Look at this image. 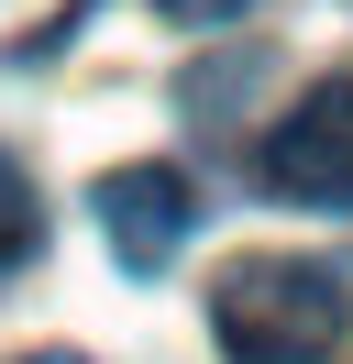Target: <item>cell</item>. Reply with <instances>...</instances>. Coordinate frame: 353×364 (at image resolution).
<instances>
[{
    "instance_id": "cell-1",
    "label": "cell",
    "mask_w": 353,
    "mask_h": 364,
    "mask_svg": "<svg viewBox=\"0 0 353 364\" xmlns=\"http://www.w3.org/2000/svg\"><path fill=\"white\" fill-rule=\"evenodd\" d=\"M210 331L232 364H320L342 342V276L309 254H232L210 287Z\"/></svg>"
},
{
    "instance_id": "cell-5",
    "label": "cell",
    "mask_w": 353,
    "mask_h": 364,
    "mask_svg": "<svg viewBox=\"0 0 353 364\" xmlns=\"http://www.w3.org/2000/svg\"><path fill=\"white\" fill-rule=\"evenodd\" d=\"M166 23H232V11H254V0H154Z\"/></svg>"
},
{
    "instance_id": "cell-4",
    "label": "cell",
    "mask_w": 353,
    "mask_h": 364,
    "mask_svg": "<svg viewBox=\"0 0 353 364\" xmlns=\"http://www.w3.org/2000/svg\"><path fill=\"white\" fill-rule=\"evenodd\" d=\"M44 254V199L22 177V155H0V265H33Z\"/></svg>"
},
{
    "instance_id": "cell-3",
    "label": "cell",
    "mask_w": 353,
    "mask_h": 364,
    "mask_svg": "<svg viewBox=\"0 0 353 364\" xmlns=\"http://www.w3.org/2000/svg\"><path fill=\"white\" fill-rule=\"evenodd\" d=\"M100 232H110V254H122L132 276H166L176 243L199 232V188L176 177V166H110L100 177Z\"/></svg>"
},
{
    "instance_id": "cell-2",
    "label": "cell",
    "mask_w": 353,
    "mask_h": 364,
    "mask_svg": "<svg viewBox=\"0 0 353 364\" xmlns=\"http://www.w3.org/2000/svg\"><path fill=\"white\" fill-rule=\"evenodd\" d=\"M254 177H265V199H287V210H353V67L320 77V89L265 133Z\"/></svg>"
},
{
    "instance_id": "cell-6",
    "label": "cell",
    "mask_w": 353,
    "mask_h": 364,
    "mask_svg": "<svg viewBox=\"0 0 353 364\" xmlns=\"http://www.w3.org/2000/svg\"><path fill=\"white\" fill-rule=\"evenodd\" d=\"M44 364H66V353H44Z\"/></svg>"
}]
</instances>
